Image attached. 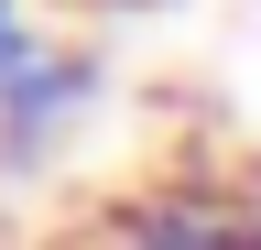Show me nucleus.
Returning a JSON list of instances; mask_svg holds the SVG:
<instances>
[{"mask_svg": "<svg viewBox=\"0 0 261 250\" xmlns=\"http://www.w3.org/2000/svg\"><path fill=\"white\" fill-rule=\"evenodd\" d=\"M65 250H261V174L240 163H163L120 196H98Z\"/></svg>", "mask_w": 261, "mask_h": 250, "instance_id": "obj_1", "label": "nucleus"}, {"mask_svg": "<svg viewBox=\"0 0 261 250\" xmlns=\"http://www.w3.org/2000/svg\"><path fill=\"white\" fill-rule=\"evenodd\" d=\"M98 87H109V66H98V44H33L0 66V163H44V152L65 142V120H76Z\"/></svg>", "mask_w": 261, "mask_h": 250, "instance_id": "obj_2", "label": "nucleus"}, {"mask_svg": "<svg viewBox=\"0 0 261 250\" xmlns=\"http://www.w3.org/2000/svg\"><path fill=\"white\" fill-rule=\"evenodd\" d=\"M11 54H22V33H11V0H0V66H11Z\"/></svg>", "mask_w": 261, "mask_h": 250, "instance_id": "obj_3", "label": "nucleus"}]
</instances>
